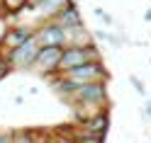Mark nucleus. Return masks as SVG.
Wrapping results in <instances>:
<instances>
[{
    "instance_id": "6ab92c4d",
    "label": "nucleus",
    "mask_w": 151,
    "mask_h": 143,
    "mask_svg": "<svg viewBox=\"0 0 151 143\" xmlns=\"http://www.w3.org/2000/svg\"><path fill=\"white\" fill-rule=\"evenodd\" d=\"M5 73H7V63H3V61H0V78H3Z\"/></svg>"
},
{
    "instance_id": "1a4fd4ad",
    "label": "nucleus",
    "mask_w": 151,
    "mask_h": 143,
    "mask_svg": "<svg viewBox=\"0 0 151 143\" xmlns=\"http://www.w3.org/2000/svg\"><path fill=\"white\" fill-rule=\"evenodd\" d=\"M66 5H68V0H42V3H37L34 7L39 10V15H46V17L51 15L54 17L56 12H61Z\"/></svg>"
},
{
    "instance_id": "7ed1b4c3",
    "label": "nucleus",
    "mask_w": 151,
    "mask_h": 143,
    "mask_svg": "<svg viewBox=\"0 0 151 143\" xmlns=\"http://www.w3.org/2000/svg\"><path fill=\"white\" fill-rule=\"evenodd\" d=\"M39 41L34 39V36H29L24 44H20L17 49H12L10 53V58H7V63H12L17 65V68H29V65L37 63V56H39Z\"/></svg>"
},
{
    "instance_id": "f257e3e1",
    "label": "nucleus",
    "mask_w": 151,
    "mask_h": 143,
    "mask_svg": "<svg viewBox=\"0 0 151 143\" xmlns=\"http://www.w3.org/2000/svg\"><path fill=\"white\" fill-rule=\"evenodd\" d=\"M68 95L76 102H81V104H102L105 97H107L105 83L102 80H90V83H81V85L73 83V90Z\"/></svg>"
},
{
    "instance_id": "f8f14e48",
    "label": "nucleus",
    "mask_w": 151,
    "mask_h": 143,
    "mask_svg": "<svg viewBox=\"0 0 151 143\" xmlns=\"http://www.w3.org/2000/svg\"><path fill=\"white\" fill-rule=\"evenodd\" d=\"M105 136H95V133H86V136H81L78 143H102Z\"/></svg>"
},
{
    "instance_id": "f3484780",
    "label": "nucleus",
    "mask_w": 151,
    "mask_h": 143,
    "mask_svg": "<svg viewBox=\"0 0 151 143\" xmlns=\"http://www.w3.org/2000/svg\"><path fill=\"white\" fill-rule=\"evenodd\" d=\"M0 143H15V141L7 136V133H0Z\"/></svg>"
},
{
    "instance_id": "423d86ee",
    "label": "nucleus",
    "mask_w": 151,
    "mask_h": 143,
    "mask_svg": "<svg viewBox=\"0 0 151 143\" xmlns=\"http://www.w3.org/2000/svg\"><path fill=\"white\" fill-rule=\"evenodd\" d=\"M61 56H63L61 46H42L39 56H37V65H42L44 70H54V68H59Z\"/></svg>"
},
{
    "instance_id": "ddd939ff",
    "label": "nucleus",
    "mask_w": 151,
    "mask_h": 143,
    "mask_svg": "<svg viewBox=\"0 0 151 143\" xmlns=\"http://www.w3.org/2000/svg\"><path fill=\"white\" fill-rule=\"evenodd\" d=\"M5 5L10 7L12 12H17V10H20V7H22V5H27V0H5Z\"/></svg>"
},
{
    "instance_id": "f03ea898",
    "label": "nucleus",
    "mask_w": 151,
    "mask_h": 143,
    "mask_svg": "<svg viewBox=\"0 0 151 143\" xmlns=\"http://www.w3.org/2000/svg\"><path fill=\"white\" fill-rule=\"evenodd\" d=\"M88 61H98V49L95 46H83V44L78 46V44H73V46H68V49H63L59 68L68 70V68H76V65L88 63Z\"/></svg>"
},
{
    "instance_id": "6e6552de",
    "label": "nucleus",
    "mask_w": 151,
    "mask_h": 143,
    "mask_svg": "<svg viewBox=\"0 0 151 143\" xmlns=\"http://www.w3.org/2000/svg\"><path fill=\"white\" fill-rule=\"evenodd\" d=\"M107 126H110V119L105 112H98L95 117H90L86 121V133H95V136H105L107 133Z\"/></svg>"
},
{
    "instance_id": "20e7f679",
    "label": "nucleus",
    "mask_w": 151,
    "mask_h": 143,
    "mask_svg": "<svg viewBox=\"0 0 151 143\" xmlns=\"http://www.w3.org/2000/svg\"><path fill=\"white\" fill-rule=\"evenodd\" d=\"M107 70H102L100 61H88V63H81L76 68H68L66 70V78L71 83L81 85V83H90V80H102Z\"/></svg>"
},
{
    "instance_id": "dca6fc26",
    "label": "nucleus",
    "mask_w": 151,
    "mask_h": 143,
    "mask_svg": "<svg viewBox=\"0 0 151 143\" xmlns=\"http://www.w3.org/2000/svg\"><path fill=\"white\" fill-rule=\"evenodd\" d=\"M15 143H34V141H32L29 136H27V133H22V136H20V138H17Z\"/></svg>"
},
{
    "instance_id": "4be33fe9",
    "label": "nucleus",
    "mask_w": 151,
    "mask_h": 143,
    "mask_svg": "<svg viewBox=\"0 0 151 143\" xmlns=\"http://www.w3.org/2000/svg\"><path fill=\"white\" fill-rule=\"evenodd\" d=\"M44 143H49V141H44Z\"/></svg>"
},
{
    "instance_id": "a211bd4d",
    "label": "nucleus",
    "mask_w": 151,
    "mask_h": 143,
    "mask_svg": "<svg viewBox=\"0 0 151 143\" xmlns=\"http://www.w3.org/2000/svg\"><path fill=\"white\" fill-rule=\"evenodd\" d=\"M144 109H146V112H144V114H146V117H149V119H151V100H146V107H144Z\"/></svg>"
},
{
    "instance_id": "412c9836",
    "label": "nucleus",
    "mask_w": 151,
    "mask_h": 143,
    "mask_svg": "<svg viewBox=\"0 0 151 143\" xmlns=\"http://www.w3.org/2000/svg\"><path fill=\"white\" fill-rule=\"evenodd\" d=\"M59 143H78V141H71V138H61Z\"/></svg>"
},
{
    "instance_id": "9b49d317",
    "label": "nucleus",
    "mask_w": 151,
    "mask_h": 143,
    "mask_svg": "<svg viewBox=\"0 0 151 143\" xmlns=\"http://www.w3.org/2000/svg\"><path fill=\"white\" fill-rule=\"evenodd\" d=\"M95 36H100V39H107L110 44H115V46H122V39H119V36H112L110 32H98Z\"/></svg>"
},
{
    "instance_id": "aec40b11",
    "label": "nucleus",
    "mask_w": 151,
    "mask_h": 143,
    "mask_svg": "<svg viewBox=\"0 0 151 143\" xmlns=\"http://www.w3.org/2000/svg\"><path fill=\"white\" fill-rule=\"evenodd\" d=\"M37 3H42V0H27V5H29V7H34Z\"/></svg>"
},
{
    "instance_id": "4468645a",
    "label": "nucleus",
    "mask_w": 151,
    "mask_h": 143,
    "mask_svg": "<svg viewBox=\"0 0 151 143\" xmlns=\"http://www.w3.org/2000/svg\"><path fill=\"white\" fill-rule=\"evenodd\" d=\"M129 83H132V85H134V88H137V92H139V95H144V92H146L144 83H141V80L137 78V75H132V78H129Z\"/></svg>"
},
{
    "instance_id": "9d476101",
    "label": "nucleus",
    "mask_w": 151,
    "mask_h": 143,
    "mask_svg": "<svg viewBox=\"0 0 151 143\" xmlns=\"http://www.w3.org/2000/svg\"><path fill=\"white\" fill-rule=\"evenodd\" d=\"M29 39V29H10L3 36V46H10V49H17L20 44H24Z\"/></svg>"
},
{
    "instance_id": "0eeeda50",
    "label": "nucleus",
    "mask_w": 151,
    "mask_h": 143,
    "mask_svg": "<svg viewBox=\"0 0 151 143\" xmlns=\"http://www.w3.org/2000/svg\"><path fill=\"white\" fill-rule=\"evenodd\" d=\"M54 20H56V24L66 27V29H73V27H81V24H83L78 10H76V5H71V3L66 5L61 12H56V15H54Z\"/></svg>"
},
{
    "instance_id": "2eb2a0df",
    "label": "nucleus",
    "mask_w": 151,
    "mask_h": 143,
    "mask_svg": "<svg viewBox=\"0 0 151 143\" xmlns=\"http://www.w3.org/2000/svg\"><path fill=\"white\" fill-rule=\"evenodd\" d=\"M95 17H98V20H102V22H105V24H112V17L105 12V10H100V7H98V10H95Z\"/></svg>"
},
{
    "instance_id": "39448f33",
    "label": "nucleus",
    "mask_w": 151,
    "mask_h": 143,
    "mask_svg": "<svg viewBox=\"0 0 151 143\" xmlns=\"http://www.w3.org/2000/svg\"><path fill=\"white\" fill-rule=\"evenodd\" d=\"M66 27H61V24H46V27H42L39 32H37V36L34 39L39 41V46H61L63 41H66Z\"/></svg>"
}]
</instances>
